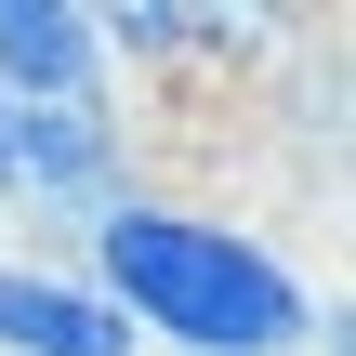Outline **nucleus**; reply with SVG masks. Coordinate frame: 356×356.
I'll list each match as a JSON object with an SVG mask.
<instances>
[{
    "mask_svg": "<svg viewBox=\"0 0 356 356\" xmlns=\"http://www.w3.org/2000/svg\"><path fill=\"white\" fill-rule=\"evenodd\" d=\"M0 356H145V343H132V317H119L79 264L0 251Z\"/></svg>",
    "mask_w": 356,
    "mask_h": 356,
    "instance_id": "3",
    "label": "nucleus"
},
{
    "mask_svg": "<svg viewBox=\"0 0 356 356\" xmlns=\"http://www.w3.org/2000/svg\"><path fill=\"white\" fill-rule=\"evenodd\" d=\"M79 92H119L92 13L79 0H0V106H79Z\"/></svg>",
    "mask_w": 356,
    "mask_h": 356,
    "instance_id": "4",
    "label": "nucleus"
},
{
    "mask_svg": "<svg viewBox=\"0 0 356 356\" xmlns=\"http://www.w3.org/2000/svg\"><path fill=\"white\" fill-rule=\"evenodd\" d=\"M291 13H304V0H185V26H198V66H211V79H264V66L291 53Z\"/></svg>",
    "mask_w": 356,
    "mask_h": 356,
    "instance_id": "6",
    "label": "nucleus"
},
{
    "mask_svg": "<svg viewBox=\"0 0 356 356\" xmlns=\"http://www.w3.org/2000/svg\"><path fill=\"white\" fill-rule=\"evenodd\" d=\"M66 264L159 356H343V304L291 251H264L251 225H225L198 198H159V185H132L119 211H92Z\"/></svg>",
    "mask_w": 356,
    "mask_h": 356,
    "instance_id": "1",
    "label": "nucleus"
},
{
    "mask_svg": "<svg viewBox=\"0 0 356 356\" xmlns=\"http://www.w3.org/2000/svg\"><path fill=\"white\" fill-rule=\"evenodd\" d=\"M79 13H92V40H106V66H119V79H132V66H145V79H211V66H198L185 0H79Z\"/></svg>",
    "mask_w": 356,
    "mask_h": 356,
    "instance_id": "5",
    "label": "nucleus"
},
{
    "mask_svg": "<svg viewBox=\"0 0 356 356\" xmlns=\"http://www.w3.org/2000/svg\"><path fill=\"white\" fill-rule=\"evenodd\" d=\"M0 132H13V106H0Z\"/></svg>",
    "mask_w": 356,
    "mask_h": 356,
    "instance_id": "7",
    "label": "nucleus"
},
{
    "mask_svg": "<svg viewBox=\"0 0 356 356\" xmlns=\"http://www.w3.org/2000/svg\"><path fill=\"white\" fill-rule=\"evenodd\" d=\"M145 185V119L132 92H79V106H13L0 132V225L40 211L53 238H79L92 211H119Z\"/></svg>",
    "mask_w": 356,
    "mask_h": 356,
    "instance_id": "2",
    "label": "nucleus"
}]
</instances>
